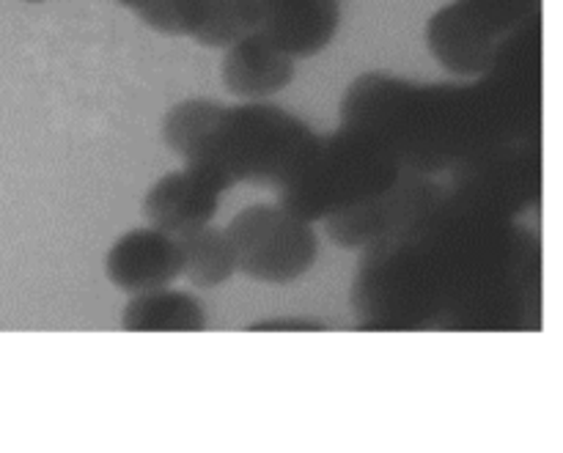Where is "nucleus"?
<instances>
[{
    "label": "nucleus",
    "mask_w": 563,
    "mask_h": 453,
    "mask_svg": "<svg viewBox=\"0 0 563 453\" xmlns=\"http://www.w3.org/2000/svg\"><path fill=\"white\" fill-rule=\"evenodd\" d=\"M143 25L165 36H190L198 27V0H119Z\"/></svg>",
    "instance_id": "obj_16"
},
{
    "label": "nucleus",
    "mask_w": 563,
    "mask_h": 453,
    "mask_svg": "<svg viewBox=\"0 0 563 453\" xmlns=\"http://www.w3.org/2000/svg\"><path fill=\"white\" fill-rule=\"evenodd\" d=\"M443 192L445 185L434 181L432 176L401 170V176L388 190L322 220L324 234L330 236L333 245L344 247V251H363L372 242L412 223L418 214H423L432 203H438Z\"/></svg>",
    "instance_id": "obj_7"
},
{
    "label": "nucleus",
    "mask_w": 563,
    "mask_h": 453,
    "mask_svg": "<svg viewBox=\"0 0 563 453\" xmlns=\"http://www.w3.org/2000/svg\"><path fill=\"white\" fill-rule=\"evenodd\" d=\"M176 240H179L181 258H185L181 275L196 289L223 286L236 273V256L225 229H218V225L209 223L196 231H187V234L176 236Z\"/></svg>",
    "instance_id": "obj_14"
},
{
    "label": "nucleus",
    "mask_w": 563,
    "mask_h": 453,
    "mask_svg": "<svg viewBox=\"0 0 563 453\" xmlns=\"http://www.w3.org/2000/svg\"><path fill=\"white\" fill-rule=\"evenodd\" d=\"M231 185L203 165L185 163V168L163 176L143 198V214L152 229L181 236L209 225L218 214L220 198Z\"/></svg>",
    "instance_id": "obj_8"
},
{
    "label": "nucleus",
    "mask_w": 563,
    "mask_h": 453,
    "mask_svg": "<svg viewBox=\"0 0 563 453\" xmlns=\"http://www.w3.org/2000/svg\"><path fill=\"white\" fill-rule=\"evenodd\" d=\"M361 253L352 284L361 330L520 322L539 275L537 242L520 234L517 220L449 185L427 212Z\"/></svg>",
    "instance_id": "obj_1"
},
{
    "label": "nucleus",
    "mask_w": 563,
    "mask_h": 453,
    "mask_svg": "<svg viewBox=\"0 0 563 453\" xmlns=\"http://www.w3.org/2000/svg\"><path fill=\"white\" fill-rule=\"evenodd\" d=\"M251 330H319V322H302V319H280V322H258Z\"/></svg>",
    "instance_id": "obj_18"
},
{
    "label": "nucleus",
    "mask_w": 563,
    "mask_h": 453,
    "mask_svg": "<svg viewBox=\"0 0 563 453\" xmlns=\"http://www.w3.org/2000/svg\"><path fill=\"white\" fill-rule=\"evenodd\" d=\"M27 3H44V0H27Z\"/></svg>",
    "instance_id": "obj_19"
},
{
    "label": "nucleus",
    "mask_w": 563,
    "mask_h": 453,
    "mask_svg": "<svg viewBox=\"0 0 563 453\" xmlns=\"http://www.w3.org/2000/svg\"><path fill=\"white\" fill-rule=\"evenodd\" d=\"M476 82H416L366 71L341 99V126L383 143L401 170L434 176L489 148L539 135L542 22L511 31Z\"/></svg>",
    "instance_id": "obj_2"
},
{
    "label": "nucleus",
    "mask_w": 563,
    "mask_h": 453,
    "mask_svg": "<svg viewBox=\"0 0 563 453\" xmlns=\"http://www.w3.org/2000/svg\"><path fill=\"white\" fill-rule=\"evenodd\" d=\"M126 333H201L207 330V311L190 291L163 289L132 295L121 313Z\"/></svg>",
    "instance_id": "obj_13"
},
{
    "label": "nucleus",
    "mask_w": 563,
    "mask_h": 453,
    "mask_svg": "<svg viewBox=\"0 0 563 453\" xmlns=\"http://www.w3.org/2000/svg\"><path fill=\"white\" fill-rule=\"evenodd\" d=\"M256 31V0H198V27L192 42L209 49H225Z\"/></svg>",
    "instance_id": "obj_15"
},
{
    "label": "nucleus",
    "mask_w": 563,
    "mask_h": 453,
    "mask_svg": "<svg viewBox=\"0 0 563 453\" xmlns=\"http://www.w3.org/2000/svg\"><path fill=\"white\" fill-rule=\"evenodd\" d=\"M460 3L493 25L500 36H509L542 11V0H460Z\"/></svg>",
    "instance_id": "obj_17"
},
{
    "label": "nucleus",
    "mask_w": 563,
    "mask_h": 453,
    "mask_svg": "<svg viewBox=\"0 0 563 453\" xmlns=\"http://www.w3.org/2000/svg\"><path fill=\"white\" fill-rule=\"evenodd\" d=\"M223 82L225 91L236 99H267L284 91L297 75V60L258 31L245 33L234 44L225 47L223 58Z\"/></svg>",
    "instance_id": "obj_12"
},
{
    "label": "nucleus",
    "mask_w": 563,
    "mask_h": 453,
    "mask_svg": "<svg viewBox=\"0 0 563 453\" xmlns=\"http://www.w3.org/2000/svg\"><path fill=\"white\" fill-rule=\"evenodd\" d=\"M401 165L383 143L352 126L319 135L295 179L280 192V207L319 223L388 190Z\"/></svg>",
    "instance_id": "obj_4"
},
{
    "label": "nucleus",
    "mask_w": 563,
    "mask_h": 453,
    "mask_svg": "<svg viewBox=\"0 0 563 453\" xmlns=\"http://www.w3.org/2000/svg\"><path fill=\"white\" fill-rule=\"evenodd\" d=\"M341 27V0H256V31L295 60L313 58Z\"/></svg>",
    "instance_id": "obj_11"
},
{
    "label": "nucleus",
    "mask_w": 563,
    "mask_h": 453,
    "mask_svg": "<svg viewBox=\"0 0 563 453\" xmlns=\"http://www.w3.org/2000/svg\"><path fill=\"white\" fill-rule=\"evenodd\" d=\"M181 267L179 240L152 225L121 234L104 258L108 280L130 297L170 286L181 278Z\"/></svg>",
    "instance_id": "obj_10"
},
{
    "label": "nucleus",
    "mask_w": 563,
    "mask_h": 453,
    "mask_svg": "<svg viewBox=\"0 0 563 453\" xmlns=\"http://www.w3.org/2000/svg\"><path fill=\"white\" fill-rule=\"evenodd\" d=\"M504 38L460 0L438 9L427 22L429 53L454 77H482L498 58Z\"/></svg>",
    "instance_id": "obj_9"
},
{
    "label": "nucleus",
    "mask_w": 563,
    "mask_h": 453,
    "mask_svg": "<svg viewBox=\"0 0 563 453\" xmlns=\"http://www.w3.org/2000/svg\"><path fill=\"white\" fill-rule=\"evenodd\" d=\"M236 256V273L258 284H295L319 256L313 223L297 218L280 203H256L242 209L225 225Z\"/></svg>",
    "instance_id": "obj_5"
},
{
    "label": "nucleus",
    "mask_w": 563,
    "mask_h": 453,
    "mask_svg": "<svg viewBox=\"0 0 563 453\" xmlns=\"http://www.w3.org/2000/svg\"><path fill=\"white\" fill-rule=\"evenodd\" d=\"M317 137L300 115L262 99L245 104L185 99L163 119L165 146L185 163L212 168L231 187L284 190Z\"/></svg>",
    "instance_id": "obj_3"
},
{
    "label": "nucleus",
    "mask_w": 563,
    "mask_h": 453,
    "mask_svg": "<svg viewBox=\"0 0 563 453\" xmlns=\"http://www.w3.org/2000/svg\"><path fill=\"white\" fill-rule=\"evenodd\" d=\"M449 174L451 190L517 218L542 192V154L537 137H528L465 159Z\"/></svg>",
    "instance_id": "obj_6"
}]
</instances>
